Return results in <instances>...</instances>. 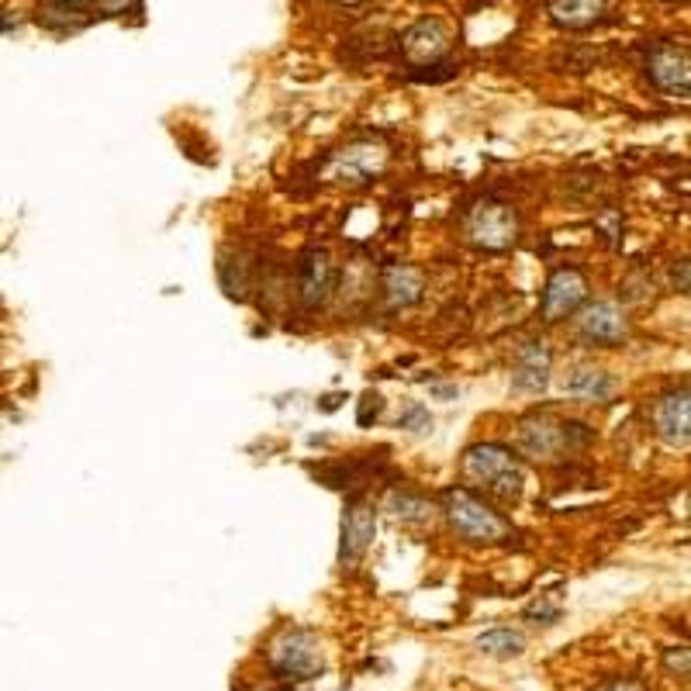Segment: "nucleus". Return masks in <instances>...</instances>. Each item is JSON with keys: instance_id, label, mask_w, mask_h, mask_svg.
Returning a JSON list of instances; mask_svg holds the SVG:
<instances>
[{"instance_id": "a211bd4d", "label": "nucleus", "mask_w": 691, "mask_h": 691, "mask_svg": "<svg viewBox=\"0 0 691 691\" xmlns=\"http://www.w3.org/2000/svg\"><path fill=\"white\" fill-rule=\"evenodd\" d=\"M474 647L488 657H519L526 650V636L508 626H495V629H484Z\"/></svg>"}, {"instance_id": "5701e85b", "label": "nucleus", "mask_w": 691, "mask_h": 691, "mask_svg": "<svg viewBox=\"0 0 691 691\" xmlns=\"http://www.w3.org/2000/svg\"><path fill=\"white\" fill-rule=\"evenodd\" d=\"M595 691H647L639 681H633V678H616V681H605L602 688H595Z\"/></svg>"}, {"instance_id": "4be33fe9", "label": "nucleus", "mask_w": 691, "mask_h": 691, "mask_svg": "<svg viewBox=\"0 0 691 691\" xmlns=\"http://www.w3.org/2000/svg\"><path fill=\"white\" fill-rule=\"evenodd\" d=\"M380 408H384V398L380 395H367L364 398V408H360V425H367L370 419H377Z\"/></svg>"}, {"instance_id": "423d86ee", "label": "nucleus", "mask_w": 691, "mask_h": 691, "mask_svg": "<svg viewBox=\"0 0 691 691\" xmlns=\"http://www.w3.org/2000/svg\"><path fill=\"white\" fill-rule=\"evenodd\" d=\"M647 76H650V84L657 90L688 97V90H691V53H688V45H678V42L654 45L650 56H647Z\"/></svg>"}, {"instance_id": "dca6fc26", "label": "nucleus", "mask_w": 691, "mask_h": 691, "mask_svg": "<svg viewBox=\"0 0 691 691\" xmlns=\"http://www.w3.org/2000/svg\"><path fill=\"white\" fill-rule=\"evenodd\" d=\"M425 291V280L415 267L408 263H395L384 270V294L395 304V309H408V304H415Z\"/></svg>"}, {"instance_id": "0eeeda50", "label": "nucleus", "mask_w": 691, "mask_h": 691, "mask_svg": "<svg viewBox=\"0 0 691 691\" xmlns=\"http://www.w3.org/2000/svg\"><path fill=\"white\" fill-rule=\"evenodd\" d=\"M584 301H587V277L577 267L553 270L547 288H543V301H540L543 322H564L568 315H574L581 309Z\"/></svg>"}, {"instance_id": "393cba45", "label": "nucleus", "mask_w": 691, "mask_h": 691, "mask_svg": "<svg viewBox=\"0 0 691 691\" xmlns=\"http://www.w3.org/2000/svg\"><path fill=\"white\" fill-rule=\"evenodd\" d=\"M56 4H66V8H84V4H94V0H56Z\"/></svg>"}, {"instance_id": "412c9836", "label": "nucleus", "mask_w": 691, "mask_h": 691, "mask_svg": "<svg viewBox=\"0 0 691 691\" xmlns=\"http://www.w3.org/2000/svg\"><path fill=\"white\" fill-rule=\"evenodd\" d=\"M663 663H668V671H678L681 678H688V650L684 647H674L663 654Z\"/></svg>"}, {"instance_id": "6ab92c4d", "label": "nucleus", "mask_w": 691, "mask_h": 691, "mask_svg": "<svg viewBox=\"0 0 691 691\" xmlns=\"http://www.w3.org/2000/svg\"><path fill=\"white\" fill-rule=\"evenodd\" d=\"M388 508H391V516L401 519V522H425L429 519V501L408 495V492H391Z\"/></svg>"}, {"instance_id": "4468645a", "label": "nucleus", "mask_w": 691, "mask_h": 691, "mask_svg": "<svg viewBox=\"0 0 691 691\" xmlns=\"http://www.w3.org/2000/svg\"><path fill=\"white\" fill-rule=\"evenodd\" d=\"M654 422H657V432L660 440L674 446V450H684L688 440H691V404H688V388H678V391H668L657 408H654Z\"/></svg>"}, {"instance_id": "f8f14e48", "label": "nucleus", "mask_w": 691, "mask_h": 691, "mask_svg": "<svg viewBox=\"0 0 691 691\" xmlns=\"http://www.w3.org/2000/svg\"><path fill=\"white\" fill-rule=\"evenodd\" d=\"M336 291V263H332L328 249L312 246L301 256V301L304 309H318Z\"/></svg>"}, {"instance_id": "7ed1b4c3", "label": "nucleus", "mask_w": 691, "mask_h": 691, "mask_svg": "<svg viewBox=\"0 0 691 691\" xmlns=\"http://www.w3.org/2000/svg\"><path fill=\"white\" fill-rule=\"evenodd\" d=\"M519 443H522L526 456L553 464V460H560L564 453H574V450L592 443V429L581 422H564L550 412H543V415L532 412L519 425Z\"/></svg>"}, {"instance_id": "b1692460", "label": "nucleus", "mask_w": 691, "mask_h": 691, "mask_svg": "<svg viewBox=\"0 0 691 691\" xmlns=\"http://www.w3.org/2000/svg\"><path fill=\"white\" fill-rule=\"evenodd\" d=\"M97 4L105 8V11H125V8H132L136 0H97Z\"/></svg>"}, {"instance_id": "39448f33", "label": "nucleus", "mask_w": 691, "mask_h": 691, "mask_svg": "<svg viewBox=\"0 0 691 691\" xmlns=\"http://www.w3.org/2000/svg\"><path fill=\"white\" fill-rule=\"evenodd\" d=\"M467 236L481 249H495V252L511 249L519 239V218L508 204H498V201L477 204L467 218Z\"/></svg>"}, {"instance_id": "6e6552de", "label": "nucleus", "mask_w": 691, "mask_h": 691, "mask_svg": "<svg viewBox=\"0 0 691 691\" xmlns=\"http://www.w3.org/2000/svg\"><path fill=\"white\" fill-rule=\"evenodd\" d=\"M577 332H581V339L592 346H619L629 336V318L619 304L595 301V304H584V312L577 315Z\"/></svg>"}, {"instance_id": "f257e3e1", "label": "nucleus", "mask_w": 691, "mask_h": 691, "mask_svg": "<svg viewBox=\"0 0 691 691\" xmlns=\"http://www.w3.org/2000/svg\"><path fill=\"white\" fill-rule=\"evenodd\" d=\"M460 471L488 495H498L505 501H516L526 488V467L516 450H508L501 443H477L460 460Z\"/></svg>"}, {"instance_id": "1a4fd4ad", "label": "nucleus", "mask_w": 691, "mask_h": 691, "mask_svg": "<svg viewBox=\"0 0 691 691\" xmlns=\"http://www.w3.org/2000/svg\"><path fill=\"white\" fill-rule=\"evenodd\" d=\"M450 29L440 18H422L401 35V53L412 66H432L450 53Z\"/></svg>"}, {"instance_id": "ddd939ff", "label": "nucleus", "mask_w": 691, "mask_h": 691, "mask_svg": "<svg viewBox=\"0 0 691 691\" xmlns=\"http://www.w3.org/2000/svg\"><path fill=\"white\" fill-rule=\"evenodd\" d=\"M553 374V356L547 349L543 339H529L519 353H516V367H511V388L526 391V395H540L547 391Z\"/></svg>"}, {"instance_id": "aec40b11", "label": "nucleus", "mask_w": 691, "mask_h": 691, "mask_svg": "<svg viewBox=\"0 0 691 691\" xmlns=\"http://www.w3.org/2000/svg\"><path fill=\"white\" fill-rule=\"evenodd\" d=\"M560 612H564V602H560L557 592L550 595H540V598H532L526 608H522V616L532 619V623H543V626H553L560 619Z\"/></svg>"}, {"instance_id": "2eb2a0df", "label": "nucleus", "mask_w": 691, "mask_h": 691, "mask_svg": "<svg viewBox=\"0 0 691 691\" xmlns=\"http://www.w3.org/2000/svg\"><path fill=\"white\" fill-rule=\"evenodd\" d=\"M560 388H564V395L581 398V401H608L612 395H616V377L577 364L560 377Z\"/></svg>"}, {"instance_id": "a878e982", "label": "nucleus", "mask_w": 691, "mask_h": 691, "mask_svg": "<svg viewBox=\"0 0 691 691\" xmlns=\"http://www.w3.org/2000/svg\"><path fill=\"white\" fill-rule=\"evenodd\" d=\"M339 4H360V0H339Z\"/></svg>"}, {"instance_id": "9b49d317", "label": "nucleus", "mask_w": 691, "mask_h": 691, "mask_svg": "<svg viewBox=\"0 0 691 691\" xmlns=\"http://www.w3.org/2000/svg\"><path fill=\"white\" fill-rule=\"evenodd\" d=\"M377 536V508L370 501H353L343 516V547H339V564L356 568L370 550Z\"/></svg>"}, {"instance_id": "9d476101", "label": "nucleus", "mask_w": 691, "mask_h": 691, "mask_svg": "<svg viewBox=\"0 0 691 691\" xmlns=\"http://www.w3.org/2000/svg\"><path fill=\"white\" fill-rule=\"evenodd\" d=\"M384 166H388V152H384V145L353 142L339 152L336 160H332V181L360 187V184H370Z\"/></svg>"}, {"instance_id": "20e7f679", "label": "nucleus", "mask_w": 691, "mask_h": 691, "mask_svg": "<svg viewBox=\"0 0 691 691\" xmlns=\"http://www.w3.org/2000/svg\"><path fill=\"white\" fill-rule=\"evenodd\" d=\"M267 660H270V671L277 678L309 681V678H318L325 671L322 639L312 629H298V626L284 629L273 639L270 650H267Z\"/></svg>"}, {"instance_id": "f3484780", "label": "nucleus", "mask_w": 691, "mask_h": 691, "mask_svg": "<svg viewBox=\"0 0 691 691\" xmlns=\"http://www.w3.org/2000/svg\"><path fill=\"white\" fill-rule=\"evenodd\" d=\"M608 8V0H550V18L560 29H587Z\"/></svg>"}, {"instance_id": "f03ea898", "label": "nucleus", "mask_w": 691, "mask_h": 691, "mask_svg": "<svg viewBox=\"0 0 691 691\" xmlns=\"http://www.w3.org/2000/svg\"><path fill=\"white\" fill-rule=\"evenodd\" d=\"M443 516L450 522V529L460 536V540L467 543H505L511 532V522L501 516V511H495L484 498H477L471 488H450L443 492Z\"/></svg>"}, {"instance_id": "bb28decb", "label": "nucleus", "mask_w": 691, "mask_h": 691, "mask_svg": "<svg viewBox=\"0 0 691 691\" xmlns=\"http://www.w3.org/2000/svg\"><path fill=\"white\" fill-rule=\"evenodd\" d=\"M0 29H4V14H0Z\"/></svg>"}]
</instances>
